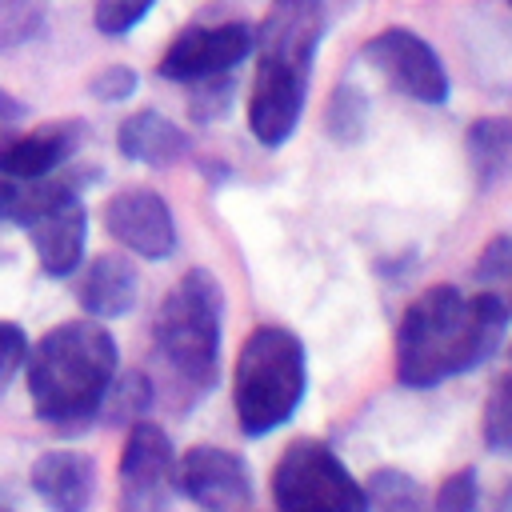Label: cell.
Segmentation results:
<instances>
[{
	"label": "cell",
	"instance_id": "cell-21",
	"mask_svg": "<svg viewBox=\"0 0 512 512\" xmlns=\"http://www.w3.org/2000/svg\"><path fill=\"white\" fill-rule=\"evenodd\" d=\"M364 504H368V508H416V504H420V488H416V480H408L404 472L384 468V472H372V476H368V484H364Z\"/></svg>",
	"mask_w": 512,
	"mask_h": 512
},
{
	"label": "cell",
	"instance_id": "cell-4",
	"mask_svg": "<svg viewBox=\"0 0 512 512\" xmlns=\"http://www.w3.org/2000/svg\"><path fill=\"white\" fill-rule=\"evenodd\" d=\"M220 320L224 292L208 268H192L176 280L156 312V352L188 392H208L220 372Z\"/></svg>",
	"mask_w": 512,
	"mask_h": 512
},
{
	"label": "cell",
	"instance_id": "cell-23",
	"mask_svg": "<svg viewBox=\"0 0 512 512\" xmlns=\"http://www.w3.org/2000/svg\"><path fill=\"white\" fill-rule=\"evenodd\" d=\"M152 4L156 0H96L92 20H96V28L104 36H124L152 12Z\"/></svg>",
	"mask_w": 512,
	"mask_h": 512
},
{
	"label": "cell",
	"instance_id": "cell-10",
	"mask_svg": "<svg viewBox=\"0 0 512 512\" xmlns=\"http://www.w3.org/2000/svg\"><path fill=\"white\" fill-rule=\"evenodd\" d=\"M176 488L212 512L248 508L252 504V476L248 464L236 452H224L216 444H196L176 460Z\"/></svg>",
	"mask_w": 512,
	"mask_h": 512
},
{
	"label": "cell",
	"instance_id": "cell-24",
	"mask_svg": "<svg viewBox=\"0 0 512 512\" xmlns=\"http://www.w3.org/2000/svg\"><path fill=\"white\" fill-rule=\"evenodd\" d=\"M364 128V96L360 88H336L332 104H328V132L340 136V140H352L360 136Z\"/></svg>",
	"mask_w": 512,
	"mask_h": 512
},
{
	"label": "cell",
	"instance_id": "cell-30",
	"mask_svg": "<svg viewBox=\"0 0 512 512\" xmlns=\"http://www.w3.org/2000/svg\"><path fill=\"white\" fill-rule=\"evenodd\" d=\"M4 112H12V104H8V100H4V92H0V116H4Z\"/></svg>",
	"mask_w": 512,
	"mask_h": 512
},
{
	"label": "cell",
	"instance_id": "cell-16",
	"mask_svg": "<svg viewBox=\"0 0 512 512\" xmlns=\"http://www.w3.org/2000/svg\"><path fill=\"white\" fill-rule=\"evenodd\" d=\"M116 148L128 156V160H140V164H176L184 152H188V136L160 112H136L120 124L116 132Z\"/></svg>",
	"mask_w": 512,
	"mask_h": 512
},
{
	"label": "cell",
	"instance_id": "cell-27",
	"mask_svg": "<svg viewBox=\"0 0 512 512\" xmlns=\"http://www.w3.org/2000/svg\"><path fill=\"white\" fill-rule=\"evenodd\" d=\"M28 356V336L12 320H0V392L12 384V376L24 368Z\"/></svg>",
	"mask_w": 512,
	"mask_h": 512
},
{
	"label": "cell",
	"instance_id": "cell-2",
	"mask_svg": "<svg viewBox=\"0 0 512 512\" xmlns=\"http://www.w3.org/2000/svg\"><path fill=\"white\" fill-rule=\"evenodd\" d=\"M320 36L324 0H272L252 32L256 80L248 96V128L260 144L280 148L296 132Z\"/></svg>",
	"mask_w": 512,
	"mask_h": 512
},
{
	"label": "cell",
	"instance_id": "cell-6",
	"mask_svg": "<svg viewBox=\"0 0 512 512\" xmlns=\"http://www.w3.org/2000/svg\"><path fill=\"white\" fill-rule=\"evenodd\" d=\"M272 500L284 512H364V488L320 440H296L272 468Z\"/></svg>",
	"mask_w": 512,
	"mask_h": 512
},
{
	"label": "cell",
	"instance_id": "cell-28",
	"mask_svg": "<svg viewBox=\"0 0 512 512\" xmlns=\"http://www.w3.org/2000/svg\"><path fill=\"white\" fill-rule=\"evenodd\" d=\"M136 88V72L128 64H108L100 76H92V96L96 100H124Z\"/></svg>",
	"mask_w": 512,
	"mask_h": 512
},
{
	"label": "cell",
	"instance_id": "cell-25",
	"mask_svg": "<svg viewBox=\"0 0 512 512\" xmlns=\"http://www.w3.org/2000/svg\"><path fill=\"white\" fill-rule=\"evenodd\" d=\"M192 84H196V92H192V100H188L192 120H216L220 112H228V92H232V84L224 80V72L200 76V80H192Z\"/></svg>",
	"mask_w": 512,
	"mask_h": 512
},
{
	"label": "cell",
	"instance_id": "cell-15",
	"mask_svg": "<svg viewBox=\"0 0 512 512\" xmlns=\"http://www.w3.org/2000/svg\"><path fill=\"white\" fill-rule=\"evenodd\" d=\"M76 300L88 316L96 320H112V316H124L132 304H136V268L124 260V256H96L84 272H80V284H76Z\"/></svg>",
	"mask_w": 512,
	"mask_h": 512
},
{
	"label": "cell",
	"instance_id": "cell-17",
	"mask_svg": "<svg viewBox=\"0 0 512 512\" xmlns=\"http://www.w3.org/2000/svg\"><path fill=\"white\" fill-rule=\"evenodd\" d=\"M68 192H72V184L52 172L48 176H4L0 180V224L28 228L40 212H48Z\"/></svg>",
	"mask_w": 512,
	"mask_h": 512
},
{
	"label": "cell",
	"instance_id": "cell-8",
	"mask_svg": "<svg viewBox=\"0 0 512 512\" xmlns=\"http://www.w3.org/2000/svg\"><path fill=\"white\" fill-rule=\"evenodd\" d=\"M368 64L388 76L404 96L420 104H444L448 100V72L428 40H420L408 28H384L364 44Z\"/></svg>",
	"mask_w": 512,
	"mask_h": 512
},
{
	"label": "cell",
	"instance_id": "cell-31",
	"mask_svg": "<svg viewBox=\"0 0 512 512\" xmlns=\"http://www.w3.org/2000/svg\"><path fill=\"white\" fill-rule=\"evenodd\" d=\"M508 4H512V0H508Z\"/></svg>",
	"mask_w": 512,
	"mask_h": 512
},
{
	"label": "cell",
	"instance_id": "cell-22",
	"mask_svg": "<svg viewBox=\"0 0 512 512\" xmlns=\"http://www.w3.org/2000/svg\"><path fill=\"white\" fill-rule=\"evenodd\" d=\"M40 24H44L40 0H0V48L32 40Z\"/></svg>",
	"mask_w": 512,
	"mask_h": 512
},
{
	"label": "cell",
	"instance_id": "cell-13",
	"mask_svg": "<svg viewBox=\"0 0 512 512\" xmlns=\"http://www.w3.org/2000/svg\"><path fill=\"white\" fill-rule=\"evenodd\" d=\"M84 144L80 120H56L28 132H4L0 136V172L4 176H48L60 164L76 156Z\"/></svg>",
	"mask_w": 512,
	"mask_h": 512
},
{
	"label": "cell",
	"instance_id": "cell-20",
	"mask_svg": "<svg viewBox=\"0 0 512 512\" xmlns=\"http://www.w3.org/2000/svg\"><path fill=\"white\" fill-rule=\"evenodd\" d=\"M484 444L492 452H512V376H500L484 404Z\"/></svg>",
	"mask_w": 512,
	"mask_h": 512
},
{
	"label": "cell",
	"instance_id": "cell-5",
	"mask_svg": "<svg viewBox=\"0 0 512 512\" xmlns=\"http://www.w3.org/2000/svg\"><path fill=\"white\" fill-rule=\"evenodd\" d=\"M304 344L296 332L280 324H260L244 336L236 372H232V404L244 436H264L280 428L304 400Z\"/></svg>",
	"mask_w": 512,
	"mask_h": 512
},
{
	"label": "cell",
	"instance_id": "cell-29",
	"mask_svg": "<svg viewBox=\"0 0 512 512\" xmlns=\"http://www.w3.org/2000/svg\"><path fill=\"white\" fill-rule=\"evenodd\" d=\"M512 272V236H500L492 240L484 252H480V264H476V276L480 280H500Z\"/></svg>",
	"mask_w": 512,
	"mask_h": 512
},
{
	"label": "cell",
	"instance_id": "cell-26",
	"mask_svg": "<svg viewBox=\"0 0 512 512\" xmlns=\"http://www.w3.org/2000/svg\"><path fill=\"white\" fill-rule=\"evenodd\" d=\"M476 508V472L460 468L452 476H444L440 492H436V512H468Z\"/></svg>",
	"mask_w": 512,
	"mask_h": 512
},
{
	"label": "cell",
	"instance_id": "cell-1",
	"mask_svg": "<svg viewBox=\"0 0 512 512\" xmlns=\"http://www.w3.org/2000/svg\"><path fill=\"white\" fill-rule=\"evenodd\" d=\"M508 328V304L492 292L432 284L396 328V376L404 388H436L448 376L484 364Z\"/></svg>",
	"mask_w": 512,
	"mask_h": 512
},
{
	"label": "cell",
	"instance_id": "cell-9",
	"mask_svg": "<svg viewBox=\"0 0 512 512\" xmlns=\"http://www.w3.org/2000/svg\"><path fill=\"white\" fill-rule=\"evenodd\" d=\"M252 52V28L248 24H192L184 28L160 56L164 80H200L216 72H232Z\"/></svg>",
	"mask_w": 512,
	"mask_h": 512
},
{
	"label": "cell",
	"instance_id": "cell-18",
	"mask_svg": "<svg viewBox=\"0 0 512 512\" xmlns=\"http://www.w3.org/2000/svg\"><path fill=\"white\" fill-rule=\"evenodd\" d=\"M468 160L480 188L500 184L512 176V120L508 116H484L468 128Z\"/></svg>",
	"mask_w": 512,
	"mask_h": 512
},
{
	"label": "cell",
	"instance_id": "cell-3",
	"mask_svg": "<svg viewBox=\"0 0 512 512\" xmlns=\"http://www.w3.org/2000/svg\"><path fill=\"white\" fill-rule=\"evenodd\" d=\"M24 368L32 412L44 424L72 428L88 416H100L104 392L116 376V340L96 316L64 320L48 328L36 348H28Z\"/></svg>",
	"mask_w": 512,
	"mask_h": 512
},
{
	"label": "cell",
	"instance_id": "cell-7",
	"mask_svg": "<svg viewBox=\"0 0 512 512\" xmlns=\"http://www.w3.org/2000/svg\"><path fill=\"white\" fill-rule=\"evenodd\" d=\"M176 492V456L160 424L132 420L120 452V504L132 512L164 508Z\"/></svg>",
	"mask_w": 512,
	"mask_h": 512
},
{
	"label": "cell",
	"instance_id": "cell-11",
	"mask_svg": "<svg viewBox=\"0 0 512 512\" xmlns=\"http://www.w3.org/2000/svg\"><path fill=\"white\" fill-rule=\"evenodd\" d=\"M104 228L128 252L144 260H168L176 248V224L160 192L152 188H124L104 204Z\"/></svg>",
	"mask_w": 512,
	"mask_h": 512
},
{
	"label": "cell",
	"instance_id": "cell-14",
	"mask_svg": "<svg viewBox=\"0 0 512 512\" xmlns=\"http://www.w3.org/2000/svg\"><path fill=\"white\" fill-rule=\"evenodd\" d=\"M32 488L48 508L80 512L96 492V464L84 452H44L32 464Z\"/></svg>",
	"mask_w": 512,
	"mask_h": 512
},
{
	"label": "cell",
	"instance_id": "cell-19",
	"mask_svg": "<svg viewBox=\"0 0 512 512\" xmlns=\"http://www.w3.org/2000/svg\"><path fill=\"white\" fill-rule=\"evenodd\" d=\"M148 404H152V388H148V380H144L140 372H132V376H124V380L112 376L100 412H104V420L124 424V420H140V416L148 412Z\"/></svg>",
	"mask_w": 512,
	"mask_h": 512
},
{
	"label": "cell",
	"instance_id": "cell-12",
	"mask_svg": "<svg viewBox=\"0 0 512 512\" xmlns=\"http://www.w3.org/2000/svg\"><path fill=\"white\" fill-rule=\"evenodd\" d=\"M24 232H28L36 260L48 276H72L80 268L84 244H88V208L76 192H68L48 212H40Z\"/></svg>",
	"mask_w": 512,
	"mask_h": 512
}]
</instances>
